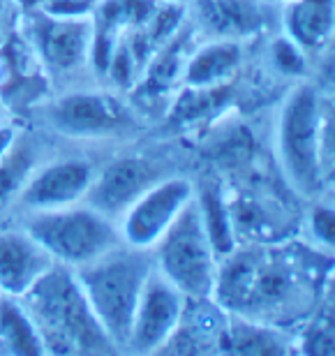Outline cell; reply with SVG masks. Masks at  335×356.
Instances as JSON below:
<instances>
[{
  "label": "cell",
  "instance_id": "23",
  "mask_svg": "<svg viewBox=\"0 0 335 356\" xmlns=\"http://www.w3.org/2000/svg\"><path fill=\"white\" fill-rule=\"evenodd\" d=\"M310 234L317 245L335 252V206L317 204L310 211Z\"/></svg>",
  "mask_w": 335,
  "mask_h": 356
},
{
  "label": "cell",
  "instance_id": "18",
  "mask_svg": "<svg viewBox=\"0 0 335 356\" xmlns=\"http://www.w3.org/2000/svg\"><path fill=\"white\" fill-rule=\"evenodd\" d=\"M289 340L273 324L238 317L220 336V356H289Z\"/></svg>",
  "mask_w": 335,
  "mask_h": 356
},
{
  "label": "cell",
  "instance_id": "28",
  "mask_svg": "<svg viewBox=\"0 0 335 356\" xmlns=\"http://www.w3.org/2000/svg\"><path fill=\"white\" fill-rule=\"evenodd\" d=\"M7 118H12V116H10V111H7V109H5V104L0 102V123H5Z\"/></svg>",
  "mask_w": 335,
  "mask_h": 356
},
{
  "label": "cell",
  "instance_id": "20",
  "mask_svg": "<svg viewBox=\"0 0 335 356\" xmlns=\"http://www.w3.org/2000/svg\"><path fill=\"white\" fill-rule=\"evenodd\" d=\"M0 356H47L21 298L0 294Z\"/></svg>",
  "mask_w": 335,
  "mask_h": 356
},
{
  "label": "cell",
  "instance_id": "26",
  "mask_svg": "<svg viewBox=\"0 0 335 356\" xmlns=\"http://www.w3.org/2000/svg\"><path fill=\"white\" fill-rule=\"evenodd\" d=\"M21 130H24V123H19L17 118H7L5 123H0V160H3L19 141Z\"/></svg>",
  "mask_w": 335,
  "mask_h": 356
},
{
  "label": "cell",
  "instance_id": "10",
  "mask_svg": "<svg viewBox=\"0 0 335 356\" xmlns=\"http://www.w3.org/2000/svg\"><path fill=\"white\" fill-rule=\"evenodd\" d=\"M169 174L174 172H169L165 158L155 151H144L134 144L116 146L99 162L95 181L83 202L118 222L151 185Z\"/></svg>",
  "mask_w": 335,
  "mask_h": 356
},
{
  "label": "cell",
  "instance_id": "14",
  "mask_svg": "<svg viewBox=\"0 0 335 356\" xmlns=\"http://www.w3.org/2000/svg\"><path fill=\"white\" fill-rule=\"evenodd\" d=\"M54 264L24 227L0 229V294L21 298Z\"/></svg>",
  "mask_w": 335,
  "mask_h": 356
},
{
  "label": "cell",
  "instance_id": "29",
  "mask_svg": "<svg viewBox=\"0 0 335 356\" xmlns=\"http://www.w3.org/2000/svg\"><path fill=\"white\" fill-rule=\"evenodd\" d=\"M160 3H178V5H188L190 0H160Z\"/></svg>",
  "mask_w": 335,
  "mask_h": 356
},
{
  "label": "cell",
  "instance_id": "25",
  "mask_svg": "<svg viewBox=\"0 0 335 356\" xmlns=\"http://www.w3.org/2000/svg\"><path fill=\"white\" fill-rule=\"evenodd\" d=\"M21 21V12L17 10L14 0H0V47L17 33Z\"/></svg>",
  "mask_w": 335,
  "mask_h": 356
},
{
  "label": "cell",
  "instance_id": "17",
  "mask_svg": "<svg viewBox=\"0 0 335 356\" xmlns=\"http://www.w3.org/2000/svg\"><path fill=\"white\" fill-rule=\"evenodd\" d=\"M56 144L54 137L35 125H24L19 141L0 160V211L17 204V199L35 172V167L47 158Z\"/></svg>",
  "mask_w": 335,
  "mask_h": 356
},
{
  "label": "cell",
  "instance_id": "30",
  "mask_svg": "<svg viewBox=\"0 0 335 356\" xmlns=\"http://www.w3.org/2000/svg\"><path fill=\"white\" fill-rule=\"evenodd\" d=\"M273 5H277V7H282V5H287V3H291V0H270Z\"/></svg>",
  "mask_w": 335,
  "mask_h": 356
},
{
  "label": "cell",
  "instance_id": "2",
  "mask_svg": "<svg viewBox=\"0 0 335 356\" xmlns=\"http://www.w3.org/2000/svg\"><path fill=\"white\" fill-rule=\"evenodd\" d=\"M47 356H118L74 270L54 264L21 296Z\"/></svg>",
  "mask_w": 335,
  "mask_h": 356
},
{
  "label": "cell",
  "instance_id": "22",
  "mask_svg": "<svg viewBox=\"0 0 335 356\" xmlns=\"http://www.w3.org/2000/svg\"><path fill=\"white\" fill-rule=\"evenodd\" d=\"M270 56H273V65L277 72L287 76H301L305 74V65H308V54L301 51L287 35H280L273 47H270Z\"/></svg>",
  "mask_w": 335,
  "mask_h": 356
},
{
  "label": "cell",
  "instance_id": "12",
  "mask_svg": "<svg viewBox=\"0 0 335 356\" xmlns=\"http://www.w3.org/2000/svg\"><path fill=\"white\" fill-rule=\"evenodd\" d=\"M185 298L158 268L148 275L134 310L132 329L125 350L134 356H151L174 336L185 312Z\"/></svg>",
  "mask_w": 335,
  "mask_h": 356
},
{
  "label": "cell",
  "instance_id": "5",
  "mask_svg": "<svg viewBox=\"0 0 335 356\" xmlns=\"http://www.w3.org/2000/svg\"><path fill=\"white\" fill-rule=\"evenodd\" d=\"M21 227L51 254L56 264L72 270L90 264L123 243L118 222L85 202L65 209L28 213Z\"/></svg>",
  "mask_w": 335,
  "mask_h": 356
},
{
  "label": "cell",
  "instance_id": "27",
  "mask_svg": "<svg viewBox=\"0 0 335 356\" xmlns=\"http://www.w3.org/2000/svg\"><path fill=\"white\" fill-rule=\"evenodd\" d=\"M42 3H44V0H14V5H17V10L21 12V17H24V14L40 12Z\"/></svg>",
  "mask_w": 335,
  "mask_h": 356
},
{
  "label": "cell",
  "instance_id": "1",
  "mask_svg": "<svg viewBox=\"0 0 335 356\" xmlns=\"http://www.w3.org/2000/svg\"><path fill=\"white\" fill-rule=\"evenodd\" d=\"M211 298L220 308L254 322L273 324L296 317L312 298L310 284L289 257L263 248H236L220 259Z\"/></svg>",
  "mask_w": 335,
  "mask_h": 356
},
{
  "label": "cell",
  "instance_id": "6",
  "mask_svg": "<svg viewBox=\"0 0 335 356\" xmlns=\"http://www.w3.org/2000/svg\"><path fill=\"white\" fill-rule=\"evenodd\" d=\"M19 35L54 90L95 81L90 76V19H58L33 12L21 17Z\"/></svg>",
  "mask_w": 335,
  "mask_h": 356
},
{
  "label": "cell",
  "instance_id": "16",
  "mask_svg": "<svg viewBox=\"0 0 335 356\" xmlns=\"http://www.w3.org/2000/svg\"><path fill=\"white\" fill-rule=\"evenodd\" d=\"M280 26L308 56L324 51L335 33V0H291L280 7Z\"/></svg>",
  "mask_w": 335,
  "mask_h": 356
},
{
  "label": "cell",
  "instance_id": "19",
  "mask_svg": "<svg viewBox=\"0 0 335 356\" xmlns=\"http://www.w3.org/2000/svg\"><path fill=\"white\" fill-rule=\"evenodd\" d=\"M195 204L213 250H215L218 259H224L238 248V236L234 229L231 209L222 195V188L209 178L202 183L195 181Z\"/></svg>",
  "mask_w": 335,
  "mask_h": 356
},
{
  "label": "cell",
  "instance_id": "4",
  "mask_svg": "<svg viewBox=\"0 0 335 356\" xmlns=\"http://www.w3.org/2000/svg\"><path fill=\"white\" fill-rule=\"evenodd\" d=\"M153 268L151 250H139L125 243H118L90 264L74 268L85 301L118 350H125L127 345L134 310Z\"/></svg>",
  "mask_w": 335,
  "mask_h": 356
},
{
  "label": "cell",
  "instance_id": "13",
  "mask_svg": "<svg viewBox=\"0 0 335 356\" xmlns=\"http://www.w3.org/2000/svg\"><path fill=\"white\" fill-rule=\"evenodd\" d=\"M270 0H190L188 19L202 40L245 42L273 19Z\"/></svg>",
  "mask_w": 335,
  "mask_h": 356
},
{
  "label": "cell",
  "instance_id": "9",
  "mask_svg": "<svg viewBox=\"0 0 335 356\" xmlns=\"http://www.w3.org/2000/svg\"><path fill=\"white\" fill-rule=\"evenodd\" d=\"M275 144L291 185L315 195L322 183V104L310 83H298L282 102Z\"/></svg>",
  "mask_w": 335,
  "mask_h": 356
},
{
  "label": "cell",
  "instance_id": "7",
  "mask_svg": "<svg viewBox=\"0 0 335 356\" xmlns=\"http://www.w3.org/2000/svg\"><path fill=\"white\" fill-rule=\"evenodd\" d=\"M109 151L111 148L104 146L67 144L56 139L54 148L28 178L14 209L28 216L81 204L95 181L99 162Z\"/></svg>",
  "mask_w": 335,
  "mask_h": 356
},
{
  "label": "cell",
  "instance_id": "11",
  "mask_svg": "<svg viewBox=\"0 0 335 356\" xmlns=\"http://www.w3.org/2000/svg\"><path fill=\"white\" fill-rule=\"evenodd\" d=\"M192 199L195 181L190 176L169 174L160 178L118 220L120 241L139 250H153Z\"/></svg>",
  "mask_w": 335,
  "mask_h": 356
},
{
  "label": "cell",
  "instance_id": "8",
  "mask_svg": "<svg viewBox=\"0 0 335 356\" xmlns=\"http://www.w3.org/2000/svg\"><path fill=\"white\" fill-rule=\"evenodd\" d=\"M153 264L185 298H211L218 275V254L199 218L195 199L185 206L153 248Z\"/></svg>",
  "mask_w": 335,
  "mask_h": 356
},
{
  "label": "cell",
  "instance_id": "15",
  "mask_svg": "<svg viewBox=\"0 0 335 356\" xmlns=\"http://www.w3.org/2000/svg\"><path fill=\"white\" fill-rule=\"evenodd\" d=\"M243 65V42L199 40L188 56L181 86L222 88L231 86Z\"/></svg>",
  "mask_w": 335,
  "mask_h": 356
},
{
  "label": "cell",
  "instance_id": "24",
  "mask_svg": "<svg viewBox=\"0 0 335 356\" xmlns=\"http://www.w3.org/2000/svg\"><path fill=\"white\" fill-rule=\"evenodd\" d=\"M99 0H44L40 12L58 19H92Z\"/></svg>",
  "mask_w": 335,
  "mask_h": 356
},
{
  "label": "cell",
  "instance_id": "3",
  "mask_svg": "<svg viewBox=\"0 0 335 356\" xmlns=\"http://www.w3.org/2000/svg\"><path fill=\"white\" fill-rule=\"evenodd\" d=\"M31 116L49 137L104 148L132 144L130 139L144 127V116L127 95L95 81L54 90Z\"/></svg>",
  "mask_w": 335,
  "mask_h": 356
},
{
  "label": "cell",
  "instance_id": "21",
  "mask_svg": "<svg viewBox=\"0 0 335 356\" xmlns=\"http://www.w3.org/2000/svg\"><path fill=\"white\" fill-rule=\"evenodd\" d=\"M298 352L301 356H335V315L326 312L308 322Z\"/></svg>",
  "mask_w": 335,
  "mask_h": 356
}]
</instances>
